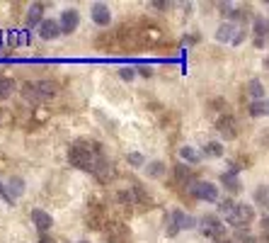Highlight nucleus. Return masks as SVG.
I'll use <instances>...</instances> for the list:
<instances>
[{"instance_id": "16", "label": "nucleus", "mask_w": 269, "mask_h": 243, "mask_svg": "<svg viewBox=\"0 0 269 243\" xmlns=\"http://www.w3.org/2000/svg\"><path fill=\"white\" fill-rule=\"evenodd\" d=\"M202 156L204 154H199L194 146H182V148H179V158L187 161V163H191V166H197V163L202 161Z\"/></svg>"}, {"instance_id": "9", "label": "nucleus", "mask_w": 269, "mask_h": 243, "mask_svg": "<svg viewBox=\"0 0 269 243\" xmlns=\"http://www.w3.org/2000/svg\"><path fill=\"white\" fill-rule=\"evenodd\" d=\"M216 129H218V134L223 136L225 141L236 139V136H238V122H236V117H230V114L221 117V119L216 122Z\"/></svg>"}, {"instance_id": "26", "label": "nucleus", "mask_w": 269, "mask_h": 243, "mask_svg": "<svg viewBox=\"0 0 269 243\" xmlns=\"http://www.w3.org/2000/svg\"><path fill=\"white\" fill-rule=\"evenodd\" d=\"M119 199L131 204V202H134V190H124V192H119Z\"/></svg>"}, {"instance_id": "30", "label": "nucleus", "mask_w": 269, "mask_h": 243, "mask_svg": "<svg viewBox=\"0 0 269 243\" xmlns=\"http://www.w3.org/2000/svg\"><path fill=\"white\" fill-rule=\"evenodd\" d=\"M240 243H257V238H252V236H240Z\"/></svg>"}, {"instance_id": "23", "label": "nucleus", "mask_w": 269, "mask_h": 243, "mask_svg": "<svg viewBox=\"0 0 269 243\" xmlns=\"http://www.w3.org/2000/svg\"><path fill=\"white\" fill-rule=\"evenodd\" d=\"M255 199H257V204L267 207V204H269V188H267V185H259V188L255 190Z\"/></svg>"}, {"instance_id": "28", "label": "nucleus", "mask_w": 269, "mask_h": 243, "mask_svg": "<svg viewBox=\"0 0 269 243\" xmlns=\"http://www.w3.org/2000/svg\"><path fill=\"white\" fill-rule=\"evenodd\" d=\"M138 73H141V76H143V78H150V76H153V68L141 66V68H138Z\"/></svg>"}, {"instance_id": "10", "label": "nucleus", "mask_w": 269, "mask_h": 243, "mask_svg": "<svg viewBox=\"0 0 269 243\" xmlns=\"http://www.w3.org/2000/svg\"><path fill=\"white\" fill-rule=\"evenodd\" d=\"M44 3H32L29 8H27V17H24V24H27V29H32V27H39V24L44 22Z\"/></svg>"}, {"instance_id": "14", "label": "nucleus", "mask_w": 269, "mask_h": 243, "mask_svg": "<svg viewBox=\"0 0 269 243\" xmlns=\"http://www.w3.org/2000/svg\"><path fill=\"white\" fill-rule=\"evenodd\" d=\"M5 188H8V202H15V199H20L24 195V190H27V185H24V180L22 177H10V180H8V185H5Z\"/></svg>"}, {"instance_id": "31", "label": "nucleus", "mask_w": 269, "mask_h": 243, "mask_svg": "<svg viewBox=\"0 0 269 243\" xmlns=\"http://www.w3.org/2000/svg\"><path fill=\"white\" fill-rule=\"evenodd\" d=\"M0 197H3V199H8V188H5L3 183H0Z\"/></svg>"}, {"instance_id": "15", "label": "nucleus", "mask_w": 269, "mask_h": 243, "mask_svg": "<svg viewBox=\"0 0 269 243\" xmlns=\"http://www.w3.org/2000/svg\"><path fill=\"white\" fill-rule=\"evenodd\" d=\"M221 183L225 185V190H230V192H238V190H240V180H238V168L233 166L230 170H225L223 175H221Z\"/></svg>"}, {"instance_id": "27", "label": "nucleus", "mask_w": 269, "mask_h": 243, "mask_svg": "<svg viewBox=\"0 0 269 243\" xmlns=\"http://www.w3.org/2000/svg\"><path fill=\"white\" fill-rule=\"evenodd\" d=\"M259 229H262V236L269 238V217H264V219L259 221Z\"/></svg>"}, {"instance_id": "22", "label": "nucleus", "mask_w": 269, "mask_h": 243, "mask_svg": "<svg viewBox=\"0 0 269 243\" xmlns=\"http://www.w3.org/2000/svg\"><path fill=\"white\" fill-rule=\"evenodd\" d=\"M146 170L150 177H163L165 175V163H163V161H153V163L146 166Z\"/></svg>"}, {"instance_id": "19", "label": "nucleus", "mask_w": 269, "mask_h": 243, "mask_svg": "<svg viewBox=\"0 0 269 243\" xmlns=\"http://www.w3.org/2000/svg\"><path fill=\"white\" fill-rule=\"evenodd\" d=\"M252 27H255V34H257V39H264V37H269V20H264V17H255Z\"/></svg>"}, {"instance_id": "32", "label": "nucleus", "mask_w": 269, "mask_h": 243, "mask_svg": "<svg viewBox=\"0 0 269 243\" xmlns=\"http://www.w3.org/2000/svg\"><path fill=\"white\" fill-rule=\"evenodd\" d=\"M39 243H51V241H49V236H46V233H42V238H39Z\"/></svg>"}, {"instance_id": "11", "label": "nucleus", "mask_w": 269, "mask_h": 243, "mask_svg": "<svg viewBox=\"0 0 269 243\" xmlns=\"http://www.w3.org/2000/svg\"><path fill=\"white\" fill-rule=\"evenodd\" d=\"M36 32H39V37H42L44 42H54V39H58V37L63 34V32H61V24H58V20H49V17L39 24V29H36Z\"/></svg>"}, {"instance_id": "5", "label": "nucleus", "mask_w": 269, "mask_h": 243, "mask_svg": "<svg viewBox=\"0 0 269 243\" xmlns=\"http://www.w3.org/2000/svg\"><path fill=\"white\" fill-rule=\"evenodd\" d=\"M199 229H202V233L206 238H221L225 231V224L216 214H206V217L199 219Z\"/></svg>"}, {"instance_id": "3", "label": "nucleus", "mask_w": 269, "mask_h": 243, "mask_svg": "<svg viewBox=\"0 0 269 243\" xmlns=\"http://www.w3.org/2000/svg\"><path fill=\"white\" fill-rule=\"evenodd\" d=\"M56 95V88H54V83H49V80H29V83H24L22 85V98L27 102H32V105H39V102H46V100H51Z\"/></svg>"}, {"instance_id": "21", "label": "nucleus", "mask_w": 269, "mask_h": 243, "mask_svg": "<svg viewBox=\"0 0 269 243\" xmlns=\"http://www.w3.org/2000/svg\"><path fill=\"white\" fill-rule=\"evenodd\" d=\"M247 93L252 95L255 100H262L264 98V88H262V83H259L257 78H252L250 83H247Z\"/></svg>"}, {"instance_id": "17", "label": "nucleus", "mask_w": 269, "mask_h": 243, "mask_svg": "<svg viewBox=\"0 0 269 243\" xmlns=\"http://www.w3.org/2000/svg\"><path fill=\"white\" fill-rule=\"evenodd\" d=\"M247 110H250V114H252V117H262V114H269V100H255V102H252V105H250Z\"/></svg>"}, {"instance_id": "20", "label": "nucleus", "mask_w": 269, "mask_h": 243, "mask_svg": "<svg viewBox=\"0 0 269 243\" xmlns=\"http://www.w3.org/2000/svg\"><path fill=\"white\" fill-rule=\"evenodd\" d=\"M204 156H209V158H221V156H223V146L218 144V141H209V144L204 146Z\"/></svg>"}, {"instance_id": "2", "label": "nucleus", "mask_w": 269, "mask_h": 243, "mask_svg": "<svg viewBox=\"0 0 269 243\" xmlns=\"http://www.w3.org/2000/svg\"><path fill=\"white\" fill-rule=\"evenodd\" d=\"M218 211L225 217V221L233 226V229H247L252 219H255V209L250 204H238L233 199H223L218 204Z\"/></svg>"}, {"instance_id": "13", "label": "nucleus", "mask_w": 269, "mask_h": 243, "mask_svg": "<svg viewBox=\"0 0 269 243\" xmlns=\"http://www.w3.org/2000/svg\"><path fill=\"white\" fill-rule=\"evenodd\" d=\"M29 217H32V224L42 233H46L49 229H51V226H54V219H51V214H46L44 209H32V214H29Z\"/></svg>"}, {"instance_id": "6", "label": "nucleus", "mask_w": 269, "mask_h": 243, "mask_svg": "<svg viewBox=\"0 0 269 243\" xmlns=\"http://www.w3.org/2000/svg\"><path fill=\"white\" fill-rule=\"evenodd\" d=\"M58 24H61V32L63 34H73L80 27V12L75 8H66L58 17Z\"/></svg>"}, {"instance_id": "33", "label": "nucleus", "mask_w": 269, "mask_h": 243, "mask_svg": "<svg viewBox=\"0 0 269 243\" xmlns=\"http://www.w3.org/2000/svg\"><path fill=\"white\" fill-rule=\"evenodd\" d=\"M218 243H233V241H228V238H225V241H218Z\"/></svg>"}, {"instance_id": "24", "label": "nucleus", "mask_w": 269, "mask_h": 243, "mask_svg": "<svg viewBox=\"0 0 269 243\" xmlns=\"http://www.w3.org/2000/svg\"><path fill=\"white\" fill-rule=\"evenodd\" d=\"M126 161H129V163H131V166H134V168L146 166V158H143V156H141V154H136V151H134V154H129V156H126Z\"/></svg>"}, {"instance_id": "8", "label": "nucleus", "mask_w": 269, "mask_h": 243, "mask_svg": "<svg viewBox=\"0 0 269 243\" xmlns=\"http://www.w3.org/2000/svg\"><path fill=\"white\" fill-rule=\"evenodd\" d=\"M90 17H92V22L100 24V27H109V22H112V10H109V5H104V3H95V5L90 8Z\"/></svg>"}, {"instance_id": "25", "label": "nucleus", "mask_w": 269, "mask_h": 243, "mask_svg": "<svg viewBox=\"0 0 269 243\" xmlns=\"http://www.w3.org/2000/svg\"><path fill=\"white\" fill-rule=\"evenodd\" d=\"M136 73H138V71H136V68H119V78H122V80H126V83H131V80H134L136 78Z\"/></svg>"}, {"instance_id": "1", "label": "nucleus", "mask_w": 269, "mask_h": 243, "mask_svg": "<svg viewBox=\"0 0 269 243\" xmlns=\"http://www.w3.org/2000/svg\"><path fill=\"white\" fill-rule=\"evenodd\" d=\"M68 161H70V166L80 168V170H88V173H95L102 180H107L114 173L112 163L102 154V146L97 141H92V139L73 141L70 148H68Z\"/></svg>"}, {"instance_id": "7", "label": "nucleus", "mask_w": 269, "mask_h": 243, "mask_svg": "<svg viewBox=\"0 0 269 243\" xmlns=\"http://www.w3.org/2000/svg\"><path fill=\"white\" fill-rule=\"evenodd\" d=\"M170 219H172V224L177 226V231H189V229H197V226H199V221L182 209H172L170 211Z\"/></svg>"}, {"instance_id": "34", "label": "nucleus", "mask_w": 269, "mask_h": 243, "mask_svg": "<svg viewBox=\"0 0 269 243\" xmlns=\"http://www.w3.org/2000/svg\"><path fill=\"white\" fill-rule=\"evenodd\" d=\"M75 243H88V241H75Z\"/></svg>"}, {"instance_id": "35", "label": "nucleus", "mask_w": 269, "mask_h": 243, "mask_svg": "<svg viewBox=\"0 0 269 243\" xmlns=\"http://www.w3.org/2000/svg\"><path fill=\"white\" fill-rule=\"evenodd\" d=\"M267 68H269V58H267Z\"/></svg>"}, {"instance_id": "4", "label": "nucleus", "mask_w": 269, "mask_h": 243, "mask_svg": "<svg viewBox=\"0 0 269 243\" xmlns=\"http://www.w3.org/2000/svg\"><path fill=\"white\" fill-rule=\"evenodd\" d=\"M189 192L202 202H218V188L209 180H194L189 185Z\"/></svg>"}, {"instance_id": "12", "label": "nucleus", "mask_w": 269, "mask_h": 243, "mask_svg": "<svg viewBox=\"0 0 269 243\" xmlns=\"http://www.w3.org/2000/svg\"><path fill=\"white\" fill-rule=\"evenodd\" d=\"M238 32H240V29H238L233 22H223L218 29H216V39H218L221 44H233V42H236V37H238Z\"/></svg>"}, {"instance_id": "18", "label": "nucleus", "mask_w": 269, "mask_h": 243, "mask_svg": "<svg viewBox=\"0 0 269 243\" xmlns=\"http://www.w3.org/2000/svg\"><path fill=\"white\" fill-rule=\"evenodd\" d=\"M15 88H17V85H15L12 78H0V100H8L12 93H15Z\"/></svg>"}, {"instance_id": "29", "label": "nucleus", "mask_w": 269, "mask_h": 243, "mask_svg": "<svg viewBox=\"0 0 269 243\" xmlns=\"http://www.w3.org/2000/svg\"><path fill=\"white\" fill-rule=\"evenodd\" d=\"M177 177H189V168L177 166Z\"/></svg>"}]
</instances>
